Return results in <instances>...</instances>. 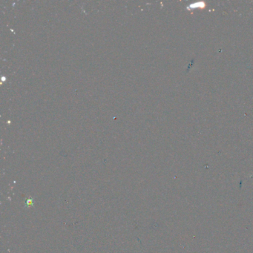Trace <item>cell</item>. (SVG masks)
<instances>
[{
    "instance_id": "1",
    "label": "cell",
    "mask_w": 253,
    "mask_h": 253,
    "mask_svg": "<svg viewBox=\"0 0 253 253\" xmlns=\"http://www.w3.org/2000/svg\"><path fill=\"white\" fill-rule=\"evenodd\" d=\"M206 7V2H195V3L190 4V5H188L186 8V10H188V11H192V10H194V9H197V8H205Z\"/></svg>"
}]
</instances>
